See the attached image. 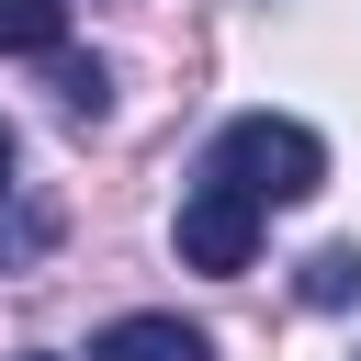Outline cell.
Wrapping results in <instances>:
<instances>
[{
  "mask_svg": "<svg viewBox=\"0 0 361 361\" xmlns=\"http://www.w3.org/2000/svg\"><path fill=\"white\" fill-rule=\"evenodd\" d=\"M361 293V248H316L305 259V305H350Z\"/></svg>",
  "mask_w": 361,
  "mask_h": 361,
  "instance_id": "obj_6",
  "label": "cell"
},
{
  "mask_svg": "<svg viewBox=\"0 0 361 361\" xmlns=\"http://www.w3.org/2000/svg\"><path fill=\"white\" fill-rule=\"evenodd\" d=\"M90 361H214V338L192 316H113L90 338Z\"/></svg>",
  "mask_w": 361,
  "mask_h": 361,
  "instance_id": "obj_3",
  "label": "cell"
},
{
  "mask_svg": "<svg viewBox=\"0 0 361 361\" xmlns=\"http://www.w3.org/2000/svg\"><path fill=\"white\" fill-rule=\"evenodd\" d=\"M45 68H56V102H68V113H102V102H113V68H102V56H79V45H56Z\"/></svg>",
  "mask_w": 361,
  "mask_h": 361,
  "instance_id": "obj_5",
  "label": "cell"
},
{
  "mask_svg": "<svg viewBox=\"0 0 361 361\" xmlns=\"http://www.w3.org/2000/svg\"><path fill=\"white\" fill-rule=\"evenodd\" d=\"M11 158H23V147H11V124H0V203H11Z\"/></svg>",
  "mask_w": 361,
  "mask_h": 361,
  "instance_id": "obj_8",
  "label": "cell"
},
{
  "mask_svg": "<svg viewBox=\"0 0 361 361\" xmlns=\"http://www.w3.org/2000/svg\"><path fill=\"white\" fill-rule=\"evenodd\" d=\"M203 169H226L259 214H271V203L327 192V147H316V124H293V113H237V124L214 135V158H203Z\"/></svg>",
  "mask_w": 361,
  "mask_h": 361,
  "instance_id": "obj_1",
  "label": "cell"
},
{
  "mask_svg": "<svg viewBox=\"0 0 361 361\" xmlns=\"http://www.w3.org/2000/svg\"><path fill=\"white\" fill-rule=\"evenodd\" d=\"M34 248H45V214H23V226L0 237V259H34Z\"/></svg>",
  "mask_w": 361,
  "mask_h": 361,
  "instance_id": "obj_7",
  "label": "cell"
},
{
  "mask_svg": "<svg viewBox=\"0 0 361 361\" xmlns=\"http://www.w3.org/2000/svg\"><path fill=\"white\" fill-rule=\"evenodd\" d=\"M68 45V0H0V56H56Z\"/></svg>",
  "mask_w": 361,
  "mask_h": 361,
  "instance_id": "obj_4",
  "label": "cell"
},
{
  "mask_svg": "<svg viewBox=\"0 0 361 361\" xmlns=\"http://www.w3.org/2000/svg\"><path fill=\"white\" fill-rule=\"evenodd\" d=\"M34 361H45V350H34Z\"/></svg>",
  "mask_w": 361,
  "mask_h": 361,
  "instance_id": "obj_9",
  "label": "cell"
},
{
  "mask_svg": "<svg viewBox=\"0 0 361 361\" xmlns=\"http://www.w3.org/2000/svg\"><path fill=\"white\" fill-rule=\"evenodd\" d=\"M180 259H192V271H248V259H259V203H248L226 169H203V180L180 192Z\"/></svg>",
  "mask_w": 361,
  "mask_h": 361,
  "instance_id": "obj_2",
  "label": "cell"
}]
</instances>
